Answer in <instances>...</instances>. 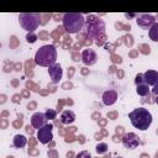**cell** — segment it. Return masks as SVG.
Instances as JSON below:
<instances>
[{"label": "cell", "instance_id": "obj_24", "mask_svg": "<svg viewBox=\"0 0 158 158\" xmlns=\"http://www.w3.org/2000/svg\"><path fill=\"white\" fill-rule=\"evenodd\" d=\"M0 47H1V44H0Z\"/></svg>", "mask_w": 158, "mask_h": 158}, {"label": "cell", "instance_id": "obj_22", "mask_svg": "<svg viewBox=\"0 0 158 158\" xmlns=\"http://www.w3.org/2000/svg\"><path fill=\"white\" fill-rule=\"evenodd\" d=\"M135 83H136V85L144 83V81H143V75H142V74H137L136 78H135Z\"/></svg>", "mask_w": 158, "mask_h": 158}, {"label": "cell", "instance_id": "obj_17", "mask_svg": "<svg viewBox=\"0 0 158 158\" xmlns=\"http://www.w3.org/2000/svg\"><path fill=\"white\" fill-rule=\"evenodd\" d=\"M148 36H149V38L153 42H157L158 41V23L157 22L148 30Z\"/></svg>", "mask_w": 158, "mask_h": 158}, {"label": "cell", "instance_id": "obj_15", "mask_svg": "<svg viewBox=\"0 0 158 158\" xmlns=\"http://www.w3.org/2000/svg\"><path fill=\"white\" fill-rule=\"evenodd\" d=\"M12 143H14V147L15 148H23L27 144V138L23 135H16L14 137Z\"/></svg>", "mask_w": 158, "mask_h": 158}, {"label": "cell", "instance_id": "obj_18", "mask_svg": "<svg viewBox=\"0 0 158 158\" xmlns=\"http://www.w3.org/2000/svg\"><path fill=\"white\" fill-rule=\"evenodd\" d=\"M107 144L106 143H104V142H101V143H98L96 144V147H95V151H96V153L98 154H104V153H106L107 152Z\"/></svg>", "mask_w": 158, "mask_h": 158}, {"label": "cell", "instance_id": "obj_13", "mask_svg": "<svg viewBox=\"0 0 158 158\" xmlns=\"http://www.w3.org/2000/svg\"><path fill=\"white\" fill-rule=\"evenodd\" d=\"M116 100H117V93L115 90H106L102 94V102H104V105L110 106V105L115 104Z\"/></svg>", "mask_w": 158, "mask_h": 158}, {"label": "cell", "instance_id": "obj_9", "mask_svg": "<svg viewBox=\"0 0 158 158\" xmlns=\"http://www.w3.org/2000/svg\"><path fill=\"white\" fill-rule=\"evenodd\" d=\"M48 74H49V78L52 80V83H54V84L59 83L62 77H63V69H62L60 64L54 63L53 65L48 67Z\"/></svg>", "mask_w": 158, "mask_h": 158}, {"label": "cell", "instance_id": "obj_10", "mask_svg": "<svg viewBox=\"0 0 158 158\" xmlns=\"http://www.w3.org/2000/svg\"><path fill=\"white\" fill-rule=\"evenodd\" d=\"M98 60V56L96 52L91 48H86L81 52V62L85 65H94Z\"/></svg>", "mask_w": 158, "mask_h": 158}, {"label": "cell", "instance_id": "obj_6", "mask_svg": "<svg viewBox=\"0 0 158 158\" xmlns=\"http://www.w3.org/2000/svg\"><path fill=\"white\" fill-rule=\"evenodd\" d=\"M52 128L53 126L51 123L44 125L42 128L37 130V139L42 143V144H47L52 141L53 138V133H52Z\"/></svg>", "mask_w": 158, "mask_h": 158}, {"label": "cell", "instance_id": "obj_7", "mask_svg": "<svg viewBox=\"0 0 158 158\" xmlns=\"http://www.w3.org/2000/svg\"><path fill=\"white\" fill-rule=\"evenodd\" d=\"M136 22L143 30H149L156 23V17L153 15H149V14H141L137 16Z\"/></svg>", "mask_w": 158, "mask_h": 158}, {"label": "cell", "instance_id": "obj_14", "mask_svg": "<svg viewBox=\"0 0 158 158\" xmlns=\"http://www.w3.org/2000/svg\"><path fill=\"white\" fill-rule=\"evenodd\" d=\"M59 121L60 123L63 125H70L75 121V114L72 111V110H64L62 114H60V117H59Z\"/></svg>", "mask_w": 158, "mask_h": 158}, {"label": "cell", "instance_id": "obj_2", "mask_svg": "<svg viewBox=\"0 0 158 158\" xmlns=\"http://www.w3.org/2000/svg\"><path fill=\"white\" fill-rule=\"evenodd\" d=\"M57 60V49L53 44L40 47L35 54V63L40 67H51Z\"/></svg>", "mask_w": 158, "mask_h": 158}, {"label": "cell", "instance_id": "obj_20", "mask_svg": "<svg viewBox=\"0 0 158 158\" xmlns=\"http://www.w3.org/2000/svg\"><path fill=\"white\" fill-rule=\"evenodd\" d=\"M26 41H27L28 43H35V42L37 41V35H36L35 32H27V35H26Z\"/></svg>", "mask_w": 158, "mask_h": 158}, {"label": "cell", "instance_id": "obj_1", "mask_svg": "<svg viewBox=\"0 0 158 158\" xmlns=\"http://www.w3.org/2000/svg\"><path fill=\"white\" fill-rule=\"evenodd\" d=\"M128 118H130L132 126L139 131L148 130L153 121L152 114L144 107H137L133 111H131L128 114Z\"/></svg>", "mask_w": 158, "mask_h": 158}, {"label": "cell", "instance_id": "obj_5", "mask_svg": "<svg viewBox=\"0 0 158 158\" xmlns=\"http://www.w3.org/2000/svg\"><path fill=\"white\" fill-rule=\"evenodd\" d=\"M40 19L41 15L38 12H21L19 15L20 26L27 32H35V30H37L40 26Z\"/></svg>", "mask_w": 158, "mask_h": 158}, {"label": "cell", "instance_id": "obj_8", "mask_svg": "<svg viewBox=\"0 0 158 158\" xmlns=\"http://www.w3.org/2000/svg\"><path fill=\"white\" fill-rule=\"evenodd\" d=\"M121 141H122L123 146H125L126 148H128V149H135V148H137L138 144L141 143L138 136H137L136 133H133V132L125 133V135L122 136V139H121Z\"/></svg>", "mask_w": 158, "mask_h": 158}, {"label": "cell", "instance_id": "obj_3", "mask_svg": "<svg viewBox=\"0 0 158 158\" xmlns=\"http://www.w3.org/2000/svg\"><path fill=\"white\" fill-rule=\"evenodd\" d=\"M62 23L68 33H78L84 28L85 19L79 12H65L62 16Z\"/></svg>", "mask_w": 158, "mask_h": 158}, {"label": "cell", "instance_id": "obj_12", "mask_svg": "<svg viewBox=\"0 0 158 158\" xmlns=\"http://www.w3.org/2000/svg\"><path fill=\"white\" fill-rule=\"evenodd\" d=\"M143 75V81L148 86H156L158 84V72L157 70H147Z\"/></svg>", "mask_w": 158, "mask_h": 158}, {"label": "cell", "instance_id": "obj_21", "mask_svg": "<svg viewBox=\"0 0 158 158\" xmlns=\"http://www.w3.org/2000/svg\"><path fill=\"white\" fill-rule=\"evenodd\" d=\"M75 158H91V154L88 151H81L75 156Z\"/></svg>", "mask_w": 158, "mask_h": 158}, {"label": "cell", "instance_id": "obj_11", "mask_svg": "<svg viewBox=\"0 0 158 158\" xmlns=\"http://www.w3.org/2000/svg\"><path fill=\"white\" fill-rule=\"evenodd\" d=\"M44 125H47V118L44 116V114L42 112H36L31 116V126L36 130L42 128Z\"/></svg>", "mask_w": 158, "mask_h": 158}, {"label": "cell", "instance_id": "obj_19", "mask_svg": "<svg viewBox=\"0 0 158 158\" xmlns=\"http://www.w3.org/2000/svg\"><path fill=\"white\" fill-rule=\"evenodd\" d=\"M44 116H46L47 120H54L56 116H57V111H54L52 109H47L46 112H44Z\"/></svg>", "mask_w": 158, "mask_h": 158}, {"label": "cell", "instance_id": "obj_16", "mask_svg": "<svg viewBox=\"0 0 158 158\" xmlns=\"http://www.w3.org/2000/svg\"><path fill=\"white\" fill-rule=\"evenodd\" d=\"M149 91H151L149 90V86L147 84H144V83L136 85V93L139 96H147V95H149Z\"/></svg>", "mask_w": 158, "mask_h": 158}, {"label": "cell", "instance_id": "obj_4", "mask_svg": "<svg viewBox=\"0 0 158 158\" xmlns=\"http://www.w3.org/2000/svg\"><path fill=\"white\" fill-rule=\"evenodd\" d=\"M84 26H85L86 35L89 36V38H99L105 32L104 21L101 19L96 17L95 15L88 16V19L85 20V25Z\"/></svg>", "mask_w": 158, "mask_h": 158}, {"label": "cell", "instance_id": "obj_23", "mask_svg": "<svg viewBox=\"0 0 158 158\" xmlns=\"http://www.w3.org/2000/svg\"><path fill=\"white\" fill-rule=\"evenodd\" d=\"M132 16H136V15H128V14H126V17H132Z\"/></svg>", "mask_w": 158, "mask_h": 158}]
</instances>
